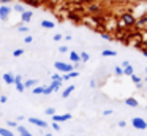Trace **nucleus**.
<instances>
[{
  "mask_svg": "<svg viewBox=\"0 0 147 136\" xmlns=\"http://www.w3.org/2000/svg\"><path fill=\"white\" fill-rule=\"evenodd\" d=\"M144 87V82H139V84H136V89H142Z\"/></svg>",
  "mask_w": 147,
  "mask_h": 136,
  "instance_id": "47",
  "label": "nucleus"
},
{
  "mask_svg": "<svg viewBox=\"0 0 147 136\" xmlns=\"http://www.w3.org/2000/svg\"><path fill=\"white\" fill-rule=\"evenodd\" d=\"M51 93H54L52 87H51V85H46V87H45V90H43V95H51Z\"/></svg>",
  "mask_w": 147,
  "mask_h": 136,
  "instance_id": "34",
  "label": "nucleus"
},
{
  "mask_svg": "<svg viewBox=\"0 0 147 136\" xmlns=\"http://www.w3.org/2000/svg\"><path fill=\"white\" fill-rule=\"evenodd\" d=\"M142 82H146V84H147V74H146V78L142 79Z\"/></svg>",
  "mask_w": 147,
  "mask_h": 136,
  "instance_id": "52",
  "label": "nucleus"
},
{
  "mask_svg": "<svg viewBox=\"0 0 147 136\" xmlns=\"http://www.w3.org/2000/svg\"><path fill=\"white\" fill-rule=\"evenodd\" d=\"M68 120H71V114H70V112H65V114H54V116H52V122H57V123L68 122Z\"/></svg>",
  "mask_w": 147,
  "mask_h": 136,
  "instance_id": "5",
  "label": "nucleus"
},
{
  "mask_svg": "<svg viewBox=\"0 0 147 136\" xmlns=\"http://www.w3.org/2000/svg\"><path fill=\"white\" fill-rule=\"evenodd\" d=\"M59 52H60V54H67V52H70V49H68V46L62 44V46H59Z\"/></svg>",
  "mask_w": 147,
  "mask_h": 136,
  "instance_id": "33",
  "label": "nucleus"
},
{
  "mask_svg": "<svg viewBox=\"0 0 147 136\" xmlns=\"http://www.w3.org/2000/svg\"><path fill=\"white\" fill-rule=\"evenodd\" d=\"M32 18H33V13L30 9H26L24 13H21V21H22V24H29L32 21Z\"/></svg>",
  "mask_w": 147,
  "mask_h": 136,
  "instance_id": "8",
  "label": "nucleus"
},
{
  "mask_svg": "<svg viewBox=\"0 0 147 136\" xmlns=\"http://www.w3.org/2000/svg\"><path fill=\"white\" fill-rule=\"evenodd\" d=\"M7 101H8V97H7V95H0V103L3 104V103H7Z\"/></svg>",
  "mask_w": 147,
  "mask_h": 136,
  "instance_id": "41",
  "label": "nucleus"
},
{
  "mask_svg": "<svg viewBox=\"0 0 147 136\" xmlns=\"http://www.w3.org/2000/svg\"><path fill=\"white\" fill-rule=\"evenodd\" d=\"M134 73V68H133V65H128L127 68H123V76H131Z\"/></svg>",
  "mask_w": 147,
  "mask_h": 136,
  "instance_id": "23",
  "label": "nucleus"
},
{
  "mask_svg": "<svg viewBox=\"0 0 147 136\" xmlns=\"http://www.w3.org/2000/svg\"><path fill=\"white\" fill-rule=\"evenodd\" d=\"M62 84H63V81H51V87H52V90L54 92H57V90H60L62 89Z\"/></svg>",
  "mask_w": 147,
  "mask_h": 136,
  "instance_id": "17",
  "label": "nucleus"
},
{
  "mask_svg": "<svg viewBox=\"0 0 147 136\" xmlns=\"http://www.w3.org/2000/svg\"><path fill=\"white\" fill-rule=\"evenodd\" d=\"M117 125L120 127V128H125V127H127V122H125V120H119Z\"/></svg>",
  "mask_w": 147,
  "mask_h": 136,
  "instance_id": "42",
  "label": "nucleus"
},
{
  "mask_svg": "<svg viewBox=\"0 0 147 136\" xmlns=\"http://www.w3.org/2000/svg\"><path fill=\"white\" fill-rule=\"evenodd\" d=\"M62 40H63V35H62V33H55L54 37H52V41H57V43H59V41H62Z\"/></svg>",
  "mask_w": 147,
  "mask_h": 136,
  "instance_id": "37",
  "label": "nucleus"
},
{
  "mask_svg": "<svg viewBox=\"0 0 147 136\" xmlns=\"http://www.w3.org/2000/svg\"><path fill=\"white\" fill-rule=\"evenodd\" d=\"M142 55H144V57H147V49H144V51H142Z\"/></svg>",
  "mask_w": 147,
  "mask_h": 136,
  "instance_id": "50",
  "label": "nucleus"
},
{
  "mask_svg": "<svg viewBox=\"0 0 147 136\" xmlns=\"http://www.w3.org/2000/svg\"><path fill=\"white\" fill-rule=\"evenodd\" d=\"M11 6H8V5H0V21L2 22H5L8 18H10V13H11Z\"/></svg>",
  "mask_w": 147,
  "mask_h": 136,
  "instance_id": "4",
  "label": "nucleus"
},
{
  "mask_svg": "<svg viewBox=\"0 0 147 136\" xmlns=\"http://www.w3.org/2000/svg\"><path fill=\"white\" fill-rule=\"evenodd\" d=\"M10 2H13V0H0V5H8Z\"/></svg>",
  "mask_w": 147,
  "mask_h": 136,
  "instance_id": "46",
  "label": "nucleus"
},
{
  "mask_svg": "<svg viewBox=\"0 0 147 136\" xmlns=\"http://www.w3.org/2000/svg\"><path fill=\"white\" fill-rule=\"evenodd\" d=\"M101 38H105L106 41H112V40H114V37H112L111 33H106V32H101Z\"/></svg>",
  "mask_w": 147,
  "mask_h": 136,
  "instance_id": "29",
  "label": "nucleus"
},
{
  "mask_svg": "<svg viewBox=\"0 0 147 136\" xmlns=\"http://www.w3.org/2000/svg\"><path fill=\"white\" fill-rule=\"evenodd\" d=\"M79 57H81V62L86 63V62H89L90 54H89V52H86V51H82V52H79Z\"/></svg>",
  "mask_w": 147,
  "mask_h": 136,
  "instance_id": "21",
  "label": "nucleus"
},
{
  "mask_svg": "<svg viewBox=\"0 0 147 136\" xmlns=\"http://www.w3.org/2000/svg\"><path fill=\"white\" fill-rule=\"evenodd\" d=\"M14 89H16L19 93H22V92H26V87H24V82H21V84H14Z\"/></svg>",
  "mask_w": 147,
  "mask_h": 136,
  "instance_id": "28",
  "label": "nucleus"
},
{
  "mask_svg": "<svg viewBox=\"0 0 147 136\" xmlns=\"http://www.w3.org/2000/svg\"><path fill=\"white\" fill-rule=\"evenodd\" d=\"M112 114V109H105L103 111V116H111Z\"/></svg>",
  "mask_w": 147,
  "mask_h": 136,
  "instance_id": "44",
  "label": "nucleus"
},
{
  "mask_svg": "<svg viewBox=\"0 0 147 136\" xmlns=\"http://www.w3.org/2000/svg\"><path fill=\"white\" fill-rule=\"evenodd\" d=\"M24 119H26L24 116H18V117H16V120H18V122H19V120H24Z\"/></svg>",
  "mask_w": 147,
  "mask_h": 136,
  "instance_id": "49",
  "label": "nucleus"
},
{
  "mask_svg": "<svg viewBox=\"0 0 147 136\" xmlns=\"http://www.w3.org/2000/svg\"><path fill=\"white\" fill-rule=\"evenodd\" d=\"M2 79H3L5 84H8V85H14V74H11V73H5V74L2 76Z\"/></svg>",
  "mask_w": 147,
  "mask_h": 136,
  "instance_id": "9",
  "label": "nucleus"
},
{
  "mask_svg": "<svg viewBox=\"0 0 147 136\" xmlns=\"http://www.w3.org/2000/svg\"><path fill=\"white\" fill-rule=\"evenodd\" d=\"M51 79H52V81H62V74L57 71V73H54V74L51 76Z\"/></svg>",
  "mask_w": 147,
  "mask_h": 136,
  "instance_id": "35",
  "label": "nucleus"
},
{
  "mask_svg": "<svg viewBox=\"0 0 147 136\" xmlns=\"http://www.w3.org/2000/svg\"><path fill=\"white\" fill-rule=\"evenodd\" d=\"M13 9H14V11H18V13H24V11H26V6H24L22 3H16V5L13 6Z\"/></svg>",
  "mask_w": 147,
  "mask_h": 136,
  "instance_id": "24",
  "label": "nucleus"
},
{
  "mask_svg": "<svg viewBox=\"0 0 147 136\" xmlns=\"http://www.w3.org/2000/svg\"><path fill=\"white\" fill-rule=\"evenodd\" d=\"M131 125H133V128L139 130V131L147 130V122L142 119V117H133V119H131Z\"/></svg>",
  "mask_w": 147,
  "mask_h": 136,
  "instance_id": "3",
  "label": "nucleus"
},
{
  "mask_svg": "<svg viewBox=\"0 0 147 136\" xmlns=\"http://www.w3.org/2000/svg\"><path fill=\"white\" fill-rule=\"evenodd\" d=\"M40 25H41V27H45V28H48V30H51V28L55 27V24L52 21H49V19H43V21L40 22Z\"/></svg>",
  "mask_w": 147,
  "mask_h": 136,
  "instance_id": "16",
  "label": "nucleus"
},
{
  "mask_svg": "<svg viewBox=\"0 0 147 136\" xmlns=\"http://www.w3.org/2000/svg\"><path fill=\"white\" fill-rule=\"evenodd\" d=\"M0 22H2V21H0Z\"/></svg>",
  "mask_w": 147,
  "mask_h": 136,
  "instance_id": "57",
  "label": "nucleus"
},
{
  "mask_svg": "<svg viewBox=\"0 0 147 136\" xmlns=\"http://www.w3.org/2000/svg\"><path fill=\"white\" fill-rule=\"evenodd\" d=\"M146 90H147V84H146Z\"/></svg>",
  "mask_w": 147,
  "mask_h": 136,
  "instance_id": "54",
  "label": "nucleus"
},
{
  "mask_svg": "<svg viewBox=\"0 0 147 136\" xmlns=\"http://www.w3.org/2000/svg\"><path fill=\"white\" fill-rule=\"evenodd\" d=\"M52 130H54V131H60V123L52 122Z\"/></svg>",
  "mask_w": 147,
  "mask_h": 136,
  "instance_id": "40",
  "label": "nucleus"
},
{
  "mask_svg": "<svg viewBox=\"0 0 147 136\" xmlns=\"http://www.w3.org/2000/svg\"><path fill=\"white\" fill-rule=\"evenodd\" d=\"M90 87H92V89L96 87V81H95V79H90Z\"/></svg>",
  "mask_w": 147,
  "mask_h": 136,
  "instance_id": "45",
  "label": "nucleus"
},
{
  "mask_svg": "<svg viewBox=\"0 0 147 136\" xmlns=\"http://www.w3.org/2000/svg\"><path fill=\"white\" fill-rule=\"evenodd\" d=\"M18 32H21V33H29V27H27L26 24H22V25L18 27Z\"/></svg>",
  "mask_w": 147,
  "mask_h": 136,
  "instance_id": "31",
  "label": "nucleus"
},
{
  "mask_svg": "<svg viewBox=\"0 0 147 136\" xmlns=\"http://www.w3.org/2000/svg\"><path fill=\"white\" fill-rule=\"evenodd\" d=\"M70 62L71 63H82L81 62V57H79V52H76V51H70Z\"/></svg>",
  "mask_w": 147,
  "mask_h": 136,
  "instance_id": "10",
  "label": "nucleus"
},
{
  "mask_svg": "<svg viewBox=\"0 0 147 136\" xmlns=\"http://www.w3.org/2000/svg\"><path fill=\"white\" fill-rule=\"evenodd\" d=\"M73 40V38H71V35H67V37H65V41H71Z\"/></svg>",
  "mask_w": 147,
  "mask_h": 136,
  "instance_id": "48",
  "label": "nucleus"
},
{
  "mask_svg": "<svg viewBox=\"0 0 147 136\" xmlns=\"http://www.w3.org/2000/svg\"><path fill=\"white\" fill-rule=\"evenodd\" d=\"M7 125H8V128H18V120H8L7 122Z\"/></svg>",
  "mask_w": 147,
  "mask_h": 136,
  "instance_id": "30",
  "label": "nucleus"
},
{
  "mask_svg": "<svg viewBox=\"0 0 147 136\" xmlns=\"http://www.w3.org/2000/svg\"><path fill=\"white\" fill-rule=\"evenodd\" d=\"M128 65H131V63H130V62H128V60H123V62H122V63H120V66H122V68H127V66H128Z\"/></svg>",
  "mask_w": 147,
  "mask_h": 136,
  "instance_id": "43",
  "label": "nucleus"
},
{
  "mask_svg": "<svg viewBox=\"0 0 147 136\" xmlns=\"http://www.w3.org/2000/svg\"><path fill=\"white\" fill-rule=\"evenodd\" d=\"M0 136H14V133L10 128H2L0 127Z\"/></svg>",
  "mask_w": 147,
  "mask_h": 136,
  "instance_id": "20",
  "label": "nucleus"
},
{
  "mask_svg": "<svg viewBox=\"0 0 147 136\" xmlns=\"http://www.w3.org/2000/svg\"><path fill=\"white\" fill-rule=\"evenodd\" d=\"M144 71H146V74H147V66H146V70H144Z\"/></svg>",
  "mask_w": 147,
  "mask_h": 136,
  "instance_id": "53",
  "label": "nucleus"
},
{
  "mask_svg": "<svg viewBox=\"0 0 147 136\" xmlns=\"http://www.w3.org/2000/svg\"><path fill=\"white\" fill-rule=\"evenodd\" d=\"M136 14H133V13L130 11H125L120 14V21H119V27L120 25H134L136 24Z\"/></svg>",
  "mask_w": 147,
  "mask_h": 136,
  "instance_id": "1",
  "label": "nucleus"
},
{
  "mask_svg": "<svg viewBox=\"0 0 147 136\" xmlns=\"http://www.w3.org/2000/svg\"><path fill=\"white\" fill-rule=\"evenodd\" d=\"M54 68L57 70L59 73H70V71H73L74 70V66L71 65V63H65V62H60V60H57V62L54 63Z\"/></svg>",
  "mask_w": 147,
  "mask_h": 136,
  "instance_id": "2",
  "label": "nucleus"
},
{
  "mask_svg": "<svg viewBox=\"0 0 147 136\" xmlns=\"http://www.w3.org/2000/svg\"><path fill=\"white\" fill-rule=\"evenodd\" d=\"M146 109H147V104H146Z\"/></svg>",
  "mask_w": 147,
  "mask_h": 136,
  "instance_id": "55",
  "label": "nucleus"
},
{
  "mask_svg": "<svg viewBox=\"0 0 147 136\" xmlns=\"http://www.w3.org/2000/svg\"><path fill=\"white\" fill-rule=\"evenodd\" d=\"M78 76H79V71H78V70H73V71H70V73H65V74L62 76V81H70V79L78 78Z\"/></svg>",
  "mask_w": 147,
  "mask_h": 136,
  "instance_id": "11",
  "label": "nucleus"
},
{
  "mask_svg": "<svg viewBox=\"0 0 147 136\" xmlns=\"http://www.w3.org/2000/svg\"><path fill=\"white\" fill-rule=\"evenodd\" d=\"M114 74L115 76H123V68L120 65H115L114 66Z\"/></svg>",
  "mask_w": 147,
  "mask_h": 136,
  "instance_id": "26",
  "label": "nucleus"
},
{
  "mask_svg": "<svg viewBox=\"0 0 147 136\" xmlns=\"http://www.w3.org/2000/svg\"><path fill=\"white\" fill-rule=\"evenodd\" d=\"M74 89H76V87H74L73 84L68 85V87H65L63 90H62V98H68V97H70V95L74 92Z\"/></svg>",
  "mask_w": 147,
  "mask_h": 136,
  "instance_id": "12",
  "label": "nucleus"
},
{
  "mask_svg": "<svg viewBox=\"0 0 147 136\" xmlns=\"http://www.w3.org/2000/svg\"><path fill=\"white\" fill-rule=\"evenodd\" d=\"M26 3H29V5H32V6H40V3L36 2V0H24Z\"/></svg>",
  "mask_w": 147,
  "mask_h": 136,
  "instance_id": "39",
  "label": "nucleus"
},
{
  "mask_svg": "<svg viewBox=\"0 0 147 136\" xmlns=\"http://www.w3.org/2000/svg\"><path fill=\"white\" fill-rule=\"evenodd\" d=\"M45 112H46V116H54V114H55V108H46V109H45Z\"/></svg>",
  "mask_w": 147,
  "mask_h": 136,
  "instance_id": "32",
  "label": "nucleus"
},
{
  "mask_svg": "<svg viewBox=\"0 0 147 136\" xmlns=\"http://www.w3.org/2000/svg\"><path fill=\"white\" fill-rule=\"evenodd\" d=\"M87 11H89L92 16H95V14H101V5H100V3H96V2L89 3V6H87Z\"/></svg>",
  "mask_w": 147,
  "mask_h": 136,
  "instance_id": "7",
  "label": "nucleus"
},
{
  "mask_svg": "<svg viewBox=\"0 0 147 136\" xmlns=\"http://www.w3.org/2000/svg\"><path fill=\"white\" fill-rule=\"evenodd\" d=\"M43 136H52V133H45Z\"/></svg>",
  "mask_w": 147,
  "mask_h": 136,
  "instance_id": "51",
  "label": "nucleus"
},
{
  "mask_svg": "<svg viewBox=\"0 0 147 136\" xmlns=\"http://www.w3.org/2000/svg\"><path fill=\"white\" fill-rule=\"evenodd\" d=\"M101 55L103 57H115V55H117V52H115V51H112V49H105L101 52Z\"/></svg>",
  "mask_w": 147,
  "mask_h": 136,
  "instance_id": "19",
  "label": "nucleus"
},
{
  "mask_svg": "<svg viewBox=\"0 0 147 136\" xmlns=\"http://www.w3.org/2000/svg\"><path fill=\"white\" fill-rule=\"evenodd\" d=\"M146 24H147V14H142L139 19H136V24L134 25H138V27H144Z\"/></svg>",
  "mask_w": 147,
  "mask_h": 136,
  "instance_id": "18",
  "label": "nucleus"
},
{
  "mask_svg": "<svg viewBox=\"0 0 147 136\" xmlns=\"http://www.w3.org/2000/svg\"><path fill=\"white\" fill-rule=\"evenodd\" d=\"M35 85H38L36 79H24V87L26 89H33Z\"/></svg>",
  "mask_w": 147,
  "mask_h": 136,
  "instance_id": "14",
  "label": "nucleus"
},
{
  "mask_svg": "<svg viewBox=\"0 0 147 136\" xmlns=\"http://www.w3.org/2000/svg\"><path fill=\"white\" fill-rule=\"evenodd\" d=\"M32 41H33V37L27 33V35H26V38H24V43H26V44H30Z\"/></svg>",
  "mask_w": 147,
  "mask_h": 136,
  "instance_id": "38",
  "label": "nucleus"
},
{
  "mask_svg": "<svg viewBox=\"0 0 147 136\" xmlns=\"http://www.w3.org/2000/svg\"><path fill=\"white\" fill-rule=\"evenodd\" d=\"M43 90H45L43 85H35V87L32 89V93L33 95H43Z\"/></svg>",
  "mask_w": 147,
  "mask_h": 136,
  "instance_id": "22",
  "label": "nucleus"
},
{
  "mask_svg": "<svg viewBox=\"0 0 147 136\" xmlns=\"http://www.w3.org/2000/svg\"><path fill=\"white\" fill-rule=\"evenodd\" d=\"M130 79L134 82V85H136V84H139V82H142V78H139V76H138L136 73H133V74L130 76Z\"/></svg>",
  "mask_w": 147,
  "mask_h": 136,
  "instance_id": "25",
  "label": "nucleus"
},
{
  "mask_svg": "<svg viewBox=\"0 0 147 136\" xmlns=\"http://www.w3.org/2000/svg\"><path fill=\"white\" fill-rule=\"evenodd\" d=\"M27 120H29V123H32V125L38 127V128H48V122H46V120L38 119V117H29Z\"/></svg>",
  "mask_w": 147,
  "mask_h": 136,
  "instance_id": "6",
  "label": "nucleus"
},
{
  "mask_svg": "<svg viewBox=\"0 0 147 136\" xmlns=\"http://www.w3.org/2000/svg\"><path fill=\"white\" fill-rule=\"evenodd\" d=\"M70 136H74V135H70Z\"/></svg>",
  "mask_w": 147,
  "mask_h": 136,
  "instance_id": "56",
  "label": "nucleus"
},
{
  "mask_svg": "<svg viewBox=\"0 0 147 136\" xmlns=\"http://www.w3.org/2000/svg\"><path fill=\"white\" fill-rule=\"evenodd\" d=\"M16 130H18V133H19V136H33L32 133H30L24 125H18V128H16Z\"/></svg>",
  "mask_w": 147,
  "mask_h": 136,
  "instance_id": "15",
  "label": "nucleus"
},
{
  "mask_svg": "<svg viewBox=\"0 0 147 136\" xmlns=\"http://www.w3.org/2000/svg\"><path fill=\"white\" fill-rule=\"evenodd\" d=\"M24 52H26V51H24L22 47H18V49L13 51V57H21V55H24Z\"/></svg>",
  "mask_w": 147,
  "mask_h": 136,
  "instance_id": "27",
  "label": "nucleus"
},
{
  "mask_svg": "<svg viewBox=\"0 0 147 136\" xmlns=\"http://www.w3.org/2000/svg\"><path fill=\"white\" fill-rule=\"evenodd\" d=\"M123 103L127 104L128 108H138V106H139V103H138V100H136V98H133V97L127 98V100H125Z\"/></svg>",
  "mask_w": 147,
  "mask_h": 136,
  "instance_id": "13",
  "label": "nucleus"
},
{
  "mask_svg": "<svg viewBox=\"0 0 147 136\" xmlns=\"http://www.w3.org/2000/svg\"><path fill=\"white\" fill-rule=\"evenodd\" d=\"M21 82H24V76L16 74V76H14V84H21Z\"/></svg>",
  "mask_w": 147,
  "mask_h": 136,
  "instance_id": "36",
  "label": "nucleus"
}]
</instances>
